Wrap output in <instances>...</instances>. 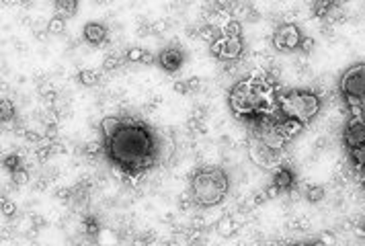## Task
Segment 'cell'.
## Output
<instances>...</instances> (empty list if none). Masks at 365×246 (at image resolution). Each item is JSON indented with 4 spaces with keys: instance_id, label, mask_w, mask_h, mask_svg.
<instances>
[{
    "instance_id": "obj_29",
    "label": "cell",
    "mask_w": 365,
    "mask_h": 246,
    "mask_svg": "<svg viewBox=\"0 0 365 246\" xmlns=\"http://www.w3.org/2000/svg\"><path fill=\"white\" fill-rule=\"evenodd\" d=\"M314 47H316V41L312 37H303L299 43V51H303V53H310Z\"/></svg>"
},
{
    "instance_id": "obj_19",
    "label": "cell",
    "mask_w": 365,
    "mask_h": 246,
    "mask_svg": "<svg viewBox=\"0 0 365 246\" xmlns=\"http://www.w3.org/2000/svg\"><path fill=\"white\" fill-rule=\"evenodd\" d=\"M13 119H15V107L9 99H3L0 101V121H3V126H9Z\"/></svg>"
},
{
    "instance_id": "obj_5",
    "label": "cell",
    "mask_w": 365,
    "mask_h": 246,
    "mask_svg": "<svg viewBox=\"0 0 365 246\" xmlns=\"http://www.w3.org/2000/svg\"><path fill=\"white\" fill-rule=\"evenodd\" d=\"M339 90L345 105L351 111L365 109V64L347 68L339 80Z\"/></svg>"
},
{
    "instance_id": "obj_25",
    "label": "cell",
    "mask_w": 365,
    "mask_h": 246,
    "mask_svg": "<svg viewBox=\"0 0 365 246\" xmlns=\"http://www.w3.org/2000/svg\"><path fill=\"white\" fill-rule=\"evenodd\" d=\"M322 197H324V189L318 187V184H314V187H308V189H306V199H308L310 203L322 201Z\"/></svg>"
},
{
    "instance_id": "obj_27",
    "label": "cell",
    "mask_w": 365,
    "mask_h": 246,
    "mask_svg": "<svg viewBox=\"0 0 365 246\" xmlns=\"http://www.w3.org/2000/svg\"><path fill=\"white\" fill-rule=\"evenodd\" d=\"M84 226H86V232H88L90 236H99L101 226H99V222L93 218V215H88V218H84Z\"/></svg>"
},
{
    "instance_id": "obj_16",
    "label": "cell",
    "mask_w": 365,
    "mask_h": 246,
    "mask_svg": "<svg viewBox=\"0 0 365 246\" xmlns=\"http://www.w3.org/2000/svg\"><path fill=\"white\" fill-rule=\"evenodd\" d=\"M99 80H101V74L97 72V70H80L78 72V82L82 84V86H88V88H93V86H97L99 84Z\"/></svg>"
},
{
    "instance_id": "obj_1",
    "label": "cell",
    "mask_w": 365,
    "mask_h": 246,
    "mask_svg": "<svg viewBox=\"0 0 365 246\" xmlns=\"http://www.w3.org/2000/svg\"><path fill=\"white\" fill-rule=\"evenodd\" d=\"M111 164L130 178L148 172L158 160V138L150 126L134 117H121L117 130L103 138Z\"/></svg>"
},
{
    "instance_id": "obj_35",
    "label": "cell",
    "mask_w": 365,
    "mask_h": 246,
    "mask_svg": "<svg viewBox=\"0 0 365 246\" xmlns=\"http://www.w3.org/2000/svg\"><path fill=\"white\" fill-rule=\"evenodd\" d=\"M363 234H365V232H363Z\"/></svg>"
},
{
    "instance_id": "obj_7",
    "label": "cell",
    "mask_w": 365,
    "mask_h": 246,
    "mask_svg": "<svg viewBox=\"0 0 365 246\" xmlns=\"http://www.w3.org/2000/svg\"><path fill=\"white\" fill-rule=\"evenodd\" d=\"M301 39H303V35H301V31H299L297 25L283 23V25H279L275 29V33H273V37H271V43H273V47H275L277 51L289 53V51L299 49Z\"/></svg>"
},
{
    "instance_id": "obj_32",
    "label": "cell",
    "mask_w": 365,
    "mask_h": 246,
    "mask_svg": "<svg viewBox=\"0 0 365 246\" xmlns=\"http://www.w3.org/2000/svg\"><path fill=\"white\" fill-rule=\"evenodd\" d=\"M320 242H324L326 246H330V244H334V238L330 236V234H322V238H320Z\"/></svg>"
},
{
    "instance_id": "obj_3",
    "label": "cell",
    "mask_w": 365,
    "mask_h": 246,
    "mask_svg": "<svg viewBox=\"0 0 365 246\" xmlns=\"http://www.w3.org/2000/svg\"><path fill=\"white\" fill-rule=\"evenodd\" d=\"M230 191V178L220 166H201L191 174V201L199 207L220 205Z\"/></svg>"
},
{
    "instance_id": "obj_15",
    "label": "cell",
    "mask_w": 365,
    "mask_h": 246,
    "mask_svg": "<svg viewBox=\"0 0 365 246\" xmlns=\"http://www.w3.org/2000/svg\"><path fill=\"white\" fill-rule=\"evenodd\" d=\"M279 126H281V132H283V136H285L287 140L299 136L301 130H303V123H299V121H295V119H285V117L279 119Z\"/></svg>"
},
{
    "instance_id": "obj_18",
    "label": "cell",
    "mask_w": 365,
    "mask_h": 246,
    "mask_svg": "<svg viewBox=\"0 0 365 246\" xmlns=\"http://www.w3.org/2000/svg\"><path fill=\"white\" fill-rule=\"evenodd\" d=\"M66 21H68V19L59 17V15H53V17L49 19V23H47V33H51V35H62L64 31H66Z\"/></svg>"
},
{
    "instance_id": "obj_13",
    "label": "cell",
    "mask_w": 365,
    "mask_h": 246,
    "mask_svg": "<svg viewBox=\"0 0 365 246\" xmlns=\"http://www.w3.org/2000/svg\"><path fill=\"white\" fill-rule=\"evenodd\" d=\"M126 59H128V61H136V64H144V66L156 64V55L150 53V51L144 49V47H130L128 53H126Z\"/></svg>"
},
{
    "instance_id": "obj_24",
    "label": "cell",
    "mask_w": 365,
    "mask_h": 246,
    "mask_svg": "<svg viewBox=\"0 0 365 246\" xmlns=\"http://www.w3.org/2000/svg\"><path fill=\"white\" fill-rule=\"evenodd\" d=\"M3 166H5L9 172L17 170L19 166H23V164H21V156H17V154H9V156L3 158Z\"/></svg>"
},
{
    "instance_id": "obj_14",
    "label": "cell",
    "mask_w": 365,
    "mask_h": 246,
    "mask_svg": "<svg viewBox=\"0 0 365 246\" xmlns=\"http://www.w3.org/2000/svg\"><path fill=\"white\" fill-rule=\"evenodd\" d=\"M53 7H55V15L70 19L78 13V0H53Z\"/></svg>"
},
{
    "instance_id": "obj_30",
    "label": "cell",
    "mask_w": 365,
    "mask_h": 246,
    "mask_svg": "<svg viewBox=\"0 0 365 246\" xmlns=\"http://www.w3.org/2000/svg\"><path fill=\"white\" fill-rule=\"evenodd\" d=\"M15 211H17V205L13 201H9V199H3V213L7 215V218L15 215Z\"/></svg>"
},
{
    "instance_id": "obj_9",
    "label": "cell",
    "mask_w": 365,
    "mask_h": 246,
    "mask_svg": "<svg viewBox=\"0 0 365 246\" xmlns=\"http://www.w3.org/2000/svg\"><path fill=\"white\" fill-rule=\"evenodd\" d=\"M156 64H158L164 72H168V74L178 72L180 66L185 64V51H182L178 45L162 47V49L158 51V55H156Z\"/></svg>"
},
{
    "instance_id": "obj_4",
    "label": "cell",
    "mask_w": 365,
    "mask_h": 246,
    "mask_svg": "<svg viewBox=\"0 0 365 246\" xmlns=\"http://www.w3.org/2000/svg\"><path fill=\"white\" fill-rule=\"evenodd\" d=\"M275 103H277V111L285 119H295V121L303 123V126L314 121L322 109V101L316 92L303 90V88L277 90Z\"/></svg>"
},
{
    "instance_id": "obj_34",
    "label": "cell",
    "mask_w": 365,
    "mask_h": 246,
    "mask_svg": "<svg viewBox=\"0 0 365 246\" xmlns=\"http://www.w3.org/2000/svg\"><path fill=\"white\" fill-rule=\"evenodd\" d=\"M97 3H107V0H97Z\"/></svg>"
},
{
    "instance_id": "obj_22",
    "label": "cell",
    "mask_w": 365,
    "mask_h": 246,
    "mask_svg": "<svg viewBox=\"0 0 365 246\" xmlns=\"http://www.w3.org/2000/svg\"><path fill=\"white\" fill-rule=\"evenodd\" d=\"M121 64H124V57L117 55V53H111V55H107L105 61H103V70H105V72H113V70H117Z\"/></svg>"
},
{
    "instance_id": "obj_33",
    "label": "cell",
    "mask_w": 365,
    "mask_h": 246,
    "mask_svg": "<svg viewBox=\"0 0 365 246\" xmlns=\"http://www.w3.org/2000/svg\"><path fill=\"white\" fill-rule=\"evenodd\" d=\"M326 3H330L332 7H337V3H339V0H326Z\"/></svg>"
},
{
    "instance_id": "obj_8",
    "label": "cell",
    "mask_w": 365,
    "mask_h": 246,
    "mask_svg": "<svg viewBox=\"0 0 365 246\" xmlns=\"http://www.w3.org/2000/svg\"><path fill=\"white\" fill-rule=\"evenodd\" d=\"M343 140H345V146L349 150L365 146V119L361 115H353L347 121L345 132H343Z\"/></svg>"
},
{
    "instance_id": "obj_28",
    "label": "cell",
    "mask_w": 365,
    "mask_h": 246,
    "mask_svg": "<svg viewBox=\"0 0 365 246\" xmlns=\"http://www.w3.org/2000/svg\"><path fill=\"white\" fill-rule=\"evenodd\" d=\"M172 90L176 92V95H191V86H189V78L187 80H176L174 84H172Z\"/></svg>"
},
{
    "instance_id": "obj_17",
    "label": "cell",
    "mask_w": 365,
    "mask_h": 246,
    "mask_svg": "<svg viewBox=\"0 0 365 246\" xmlns=\"http://www.w3.org/2000/svg\"><path fill=\"white\" fill-rule=\"evenodd\" d=\"M351 162H353V168L359 174H365V146L351 150Z\"/></svg>"
},
{
    "instance_id": "obj_23",
    "label": "cell",
    "mask_w": 365,
    "mask_h": 246,
    "mask_svg": "<svg viewBox=\"0 0 365 246\" xmlns=\"http://www.w3.org/2000/svg\"><path fill=\"white\" fill-rule=\"evenodd\" d=\"M11 180H13L15 187H23V184H27V182H29V172H27L23 166H19L17 170H13V172H11Z\"/></svg>"
},
{
    "instance_id": "obj_20",
    "label": "cell",
    "mask_w": 365,
    "mask_h": 246,
    "mask_svg": "<svg viewBox=\"0 0 365 246\" xmlns=\"http://www.w3.org/2000/svg\"><path fill=\"white\" fill-rule=\"evenodd\" d=\"M97 240H99L101 246H117V244H119V234H115V232L109 230V228H101Z\"/></svg>"
},
{
    "instance_id": "obj_12",
    "label": "cell",
    "mask_w": 365,
    "mask_h": 246,
    "mask_svg": "<svg viewBox=\"0 0 365 246\" xmlns=\"http://www.w3.org/2000/svg\"><path fill=\"white\" fill-rule=\"evenodd\" d=\"M273 184H275L279 191H291V187L295 184V176L287 166H279L275 170V176H273Z\"/></svg>"
},
{
    "instance_id": "obj_26",
    "label": "cell",
    "mask_w": 365,
    "mask_h": 246,
    "mask_svg": "<svg viewBox=\"0 0 365 246\" xmlns=\"http://www.w3.org/2000/svg\"><path fill=\"white\" fill-rule=\"evenodd\" d=\"M105 150V146H103V142H99V140H95V142H88L86 146H84V152H86V156H99V154Z\"/></svg>"
},
{
    "instance_id": "obj_6",
    "label": "cell",
    "mask_w": 365,
    "mask_h": 246,
    "mask_svg": "<svg viewBox=\"0 0 365 246\" xmlns=\"http://www.w3.org/2000/svg\"><path fill=\"white\" fill-rule=\"evenodd\" d=\"M209 51L214 57L224 59V61H234L245 51V43H242V35H220L216 41L209 43Z\"/></svg>"
},
{
    "instance_id": "obj_11",
    "label": "cell",
    "mask_w": 365,
    "mask_h": 246,
    "mask_svg": "<svg viewBox=\"0 0 365 246\" xmlns=\"http://www.w3.org/2000/svg\"><path fill=\"white\" fill-rule=\"evenodd\" d=\"M82 37H84V41L90 43V45H105V43L109 41V31H107V27H105L103 23L93 21V23H86V25H84Z\"/></svg>"
},
{
    "instance_id": "obj_31",
    "label": "cell",
    "mask_w": 365,
    "mask_h": 246,
    "mask_svg": "<svg viewBox=\"0 0 365 246\" xmlns=\"http://www.w3.org/2000/svg\"><path fill=\"white\" fill-rule=\"evenodd\" d=\"M279 193H281V191H279V189H277V187H275V184H273V182L269 184V187H267V191H265L267 199H275V197H277Z\"/></svg>"
},
{
    "instance_id": "obj_2",
    "label": "cell",
    "mask_w": 365,
    "mask_h": 246,
    "mask_svg": "<svg viewBox=\"0 0 365 246\" xmlns=\"http://www.w3.org/2000/svg\"><path fill=\"white\" fill-rule=\"evenodd\" d=\"M275 84L269 76H251L238 80L228 92V107L240 119H263L277 111Z\"/></svg>"
},
{
    "instance_id": "obj_10",
    "label": "cell",
    "mask_w": 365,
    "mask_h": 246,
    "mask_svg": "<svg viewBox=\"0 0 365 246\" xmlns=\"http://www.w3.org/2000/svg\"><path fill=\"white\" fill-rule=\"evenodd\" d=\"M249 152H251V160H253L257 166H261V168H269V166H273V164L279 160V152H273L271 148H267L265 144H261L257 138L253 140Z\"/></svg>"
},
{
    "instance_id": "obj_21",
    "label": "cell",
    "mask_w": 365,
    "mask_h": 246,
    "mask_svg": "<svg viewBox=\"0 0 365 246\" xmlns=\"http://www.w3.org/2000/svg\"><path fill=\"white\" fill-rule=\"evenodd\" d=\"M218 234L224 236V238H230L234 234V220L230 215H224V218L218 222Z\"/></svg>"
}]
</instances>
